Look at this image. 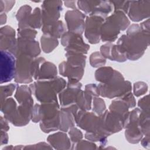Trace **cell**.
Masks as SVG:
<instances>
[{"label":"cell","instance_id":"5bb4252c","mask_svg":"<svg viewBox=\"0 0 150 150\" xmlns=\"http://www.w3.org/2000/svg\"><path fill=\"white\" fill-rule=\"evenodd\" d=\"M16 88V85L13 84H10L6 86H1V103H3L6 97L12 94L13 91Z\"/></svg>","mask_w":150,"mask_h":150},{"label":"cell","instance_id":"ffe728a7","mask_svg":"<svg viewBox=\"0 0 150 150\" xmlns=\"http://www.w3.org/2000/svg\"><path fill=\"white\" fill-rule=\"evenodd\" d=\"M6 21V16L5 13H1V25L4 24Z\"/></svg>","mask_w":150,"mask_h":150},{"label":"cell","instance_id":"30bf717a","mask_svg":"<svg viewBox=\"0 0 150 150\" xmlns=\"http://www.w3.org/2000/svg\"><path fill=\"white\" fill-rule=\"evenodd\" d=\"M41 43L43 51L49 53L57 46L58 41L56 38L51 36L50 35L44 33L41 38Z\"/></svg>","mask_w":150,"mask_h":150},{"label":"cell","instance_id":"52a82bcc","mask_svg":"<svg viewBox=\"0 0 150 150\" xmlns=\"http://www.w3.org/2000/svg\"><path fill=\"white\" fill-rule=\"evenodd\" d=\"M60 73L64 76L69 77V80L77 82L83 74V68L75 67L67 63L63 62L59 66Z\"/></svg>","mask_w":150,"mask_h":150},{"label":"cell","instance_id":"7a4b0ae2","mask_svg":"<svg viewBox=\"0 0 150 150\" xmlns=\"http://www.w3.org/2000/svg\"><path fill=\"white\" fill-rule=\"evenodd\" d=\"M32 56L25 54L18 56L16 62L15 74V81L18 83H29L33 76V62Z\"/></svg>","mask_w":150,"mask_h":150},{"label":"cell","instance_id":"8fae6325","mask_svg":"<svg viewBox=\"0 0 150 150\" xmlns=\"http://www.w3.org/2000/svg\"><path fill=\"white\" fill-rule=\"evenodd\" d=\"M75 102L83 110H90L91 108V96L87 92L79 91L77 95Z\"/></svg>","mask_w":150,"mask_h":150},{"label":"cell","instance_id":"8992f818","mask_svg":"<svg viewBox=\"0 0 150 150\" xmlns=\"http://www.w3.org/2000/svg\"><path fill=\"white\" fill-rule=\"evenodd\" d=\"M85 16L77 10L67 11L65 15L67 26L71 32L81 33L84 28Z\"/></svg>","mask_w":150,"mask_h":150},{"label":"cell","instance_id":"ac0fdd59","mask_svg":"<svg viewBox=\"0 0 150 150\" xmlns=\"http://www.w3.org/2000/svg\"><path fill=\"white\" fill-rule=\"evenodd\" d=\"M1 145H2L4 144H6L8 142V136L6 131L1 130Z\"/></svg>","mask_w":150,"mask_h":150},{"label":"cell","instance_id":"5b68a950","mask_svg":"<svg viewBox=\"0 0 150 150\" xmlns=\"http://www.w3.org/2000/svg\"><path fill=\"white\" fill-rule=\"evenodd\" d=\"M1 50L12 53L15 55L16 50L17 42L15 39V30L9 26L1 28Z\"/></svg>","mask_w":150,"mask_h":150},{"label":"cell","instance_id":"6da1fadb","mask_svg":"<svg viewBox=\"0 0 150 150\" xmlns=\"http://www.w3.org/2000/svg\"><path fill=\"white\" fill-rule=\"evenodd\" d=\"M66 86L62 78H54L46 81H39L30 85L37 100L41 102L56 101V93L60 91Z\"/></svg>","mask_w":150,"mask_h":150},{"label":"cell","instance_id":"e0dca14e","mask_svg":"<svg viewBox=\"0 0 150 150\" xmlns=\"http://www.w3.org/2000/svg\"><path fill=\"white\" fill-rule=\"evenodd\" d=\"M69 134L70 135V138L71 141L73 142H77L82 138V133L75 128H71L70 129Z\"/></svg>","mask_w":150,"mask_h":150},{"label":"cell","instance_id":"ba28073f","mask_svg":"<svg viewBox=\"0 0 150 150\" xmlns=\"http://www.w3.org/2000/svg\"><path fill=\"white\" fill-rule=\"evenodd\" d=\"M48 141L57 149L69 148L67 146L70 145L69 139L66 134L58 132L57 134L50 135L47 138Z\"/></svg>","mask_w":150,"mask_h":150},{"label":"cell","instance_id":"9a60e30c","mask_svg":"<svg viewBox=\"0 0 150 150\" xmlns=\"http://www.w3.org/2000/svg\"><path fill=\"white\" fill-rule=\"evenodd\" d=\"M90 63L94 67L101 66L105 63V59L98 52H96L90 56Z\"/></svg>","mask_w":150,"mask_h":150},{"label":"cell","instance_id":"7c38bea8","mask_svg":"<svg viewBox=\"0 0 150 150\" xmlns=\"http://www.w3.org/2000/svg\"><path fill=\"white\" fill-rule=\"evenodd\" d=\"M30 94V90L26 86H21L17 88L15 97L21 104L32 99Z\"/></svg>","mask_w":150,"mask_h":150},{"label":"cell","instance_id":"277c9868","mask_svg":"<svg viewBox=\"0 0 150 150\" xmlns=\"http://www.w3.org/2000/svg\"><path fill=\"white\" fill-rule=\"evenodd\" d=\"M104 19L100 16L87 18L86 24V36L91 43H97L100 40L101 25Z\"/></svg>","mask_w":150,"mask_h":150},{"label":"cell","instance_id":"4fadbf2b","mask_svg":"<svg viewBox=\"0 0 150 150\" xmlns=\"http://www.w3.org/2000/svg\"><path fill=\"white\" fill-rule=\"evenodd\" d=\"M114 70L111 67H104L98 69L96 72V78L97 81L107 83L112 76Z\"/></svg>","mask_w":150,"mask_h":150},{"label":"cell","instance_id":"d6986e66","mask_svg":"<svg viewBox=\"0 0 150 150\" xmlns=\"http://www.w3.org/2000/svg\"><path fill=\"white\" fill-rule=\"evenodd\" d=\"M1 130L5 131H7L9 128L7 121L2 117H1Z\"/></svg>","mask_w":150,"mask_h":150},{"label":"cell","instance_id":"3957f363","mask_svg":"<svg viewBox=\"0 0 150 150\" xmlns=\"http://www.w3.org/2000/svg\"><path fill=\"white\" fill-rule=\"evenodd\" d=\"M12 53L1 50V84L12 80L15 77L16 60Z\"/></svg>","mask_w":150,"mask_h":150},{"label":"cell","instance_id":"9c48e42d","mask_svg":"<svg viewBox=\"0 0 150 150\" xmlns=\"http://www.w3.org/2000/svg\"><path fill=\"white\" fill-rule=\"evenodd\" d=\"M43 31L44 33L51 35L52 33V36L54 38L60 37L64 31V25L62 21H58L50 25H44L43 28Z\"/></svg>","mask_w":150,"mask_h":150},{"label":"cell","instance_id":"2e32d148","mask_svg":"<svg viewBox=\"0 0 150 150\" xmlns=\"http://www.w3.org/2000/svg\"><path fill=\"white\" fill-rule=\"evenodd\" d=\"M93 110L98 114L104 112L105 108L104 101L100 98H95L93 101Z\"/></svg>","mask_w":150,"mask_h":150}]
</instances>
